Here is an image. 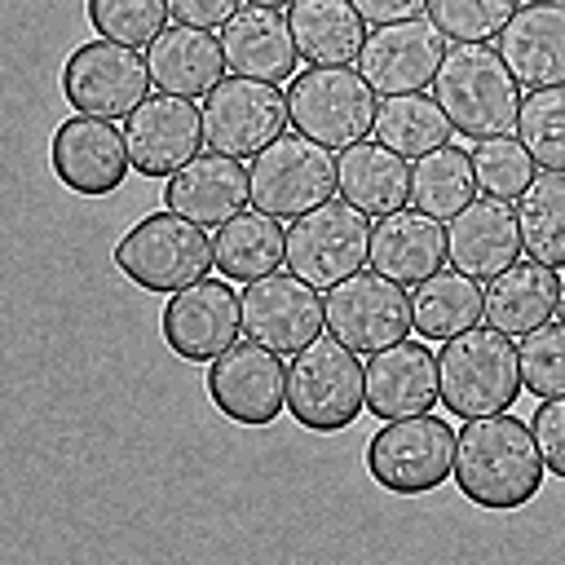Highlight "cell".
I'll list each match as a JSON object with an SVG mask.
<instances>
[{
    "mask_svg": "<svg viewBox=\"0 0 565 565\" xmlns=\"http://www.w3.org/2000/svg\"><path fill=\"white\" fill-rule=\"evenodd\" d=\"M516 221L525 256L565 269V172H534L516 199Z\"/></svg>",
    "mask_w": 565,
    "mask_h": 565,
    "instance_id": "d6a6232c",
    "label": "cell"
},
{
    "mask_svg": "<svg viewBox=\"0 0 565 565\" xmlns=\"http://www.w3.org/2000/svg\"><path fill=\"white\" fill-rule=\"evenodd\" d=\"M212 260L216 274L230 282H256L265 274H274L287 260V230L278 216L252 207L230 216L225 225H216L212 234Z\"/></svg>",
    "mask_w": 565,
    "mask_h": 565,
    "instance_id": "f1b7e54d",
    "label": "cell"
},
{
    "mask_svg": "<svg viewBox=\"0 0 565 565\" xmlns=\"http://www.w3.org/2000/svg\"><path fill=\"white\" fill-rule=\"evenodd\" d=\"M371 260V221L344 199H327L287 225V269L318 291H331Z\"/></svg>",
    "mask_w": 565,
    "mask_h": 565,
    "instance_id": "9c48e42d",
    "label": "cell"
},
{
    "mask_svg": "<svg viewBox=\"0 0 565 565\" xmlns=\"http://www.w3.org/2000/svg\"><path fill=\"white\" fill-rule=\"evenodd\" d=\"M340 199L366 216H388L411 203V168L384 141H353L335 159Z\"/></svg>",
    "mask_w": 565,
    "mask_h": 565,
    "instance_id": "4316f807",
    "label": "cell"
},
{
    "mask_svg": "<svg viewBox=\"0 0 565 565\" xmlns=\"http://www.w3.org/2000/svg\"><path fill=\"white\" fill-rule=\"evenodd\" d=\"M375 141H384L388 150H397L402 159H424L428 150L450 141V119L437 106V97L428 93H397V97H380L375 110Z\"/></svg>",
    "mask_w": 565,
    "mask_h": 565,
    "instance_id": "4dcf8cb0",
    "label": "cell"
},
{
    "mask_svg": "<svg viewBox=\"0 0 565 565\" xmlns=\"http://www.w3.org/2000/svg\"><path fill=\"white\" fill-rule=\"evenodd\" d=\"M494 49L521 88L565 84V0H525L494 35Z\"/></svg>",
    "mask_w": 565,
    "mask_h": 565,
    "instance_id": "44dd1931",
    "label": "cell"
},
{
    "mask_svg": "<svg viewBox=\"0 0 565 565\" xmlns=\"http://www.w3.org/2000/svg\"><path fill=\"white\" fill-rule=\"evenodd\" d=\"M366 411V366L331 331L291 353L287 415L309 433H340Z\"/></svg>",
    "mask_w": 565,
    "mask_h": 565,
    "instance_id": "277c9868",
    "label": "cell"
},
{
    "mask_svg": "<svg viewBox=\"0 0 565 565\" xmlns=\"http://www.w3.org/2000/svg\"><path fill=\"white\" fill-rule=\"evenodd\" d=\"M512 132L543 172H565V84L530 88Z\"/></svg>",
    "mask_w": 565,
    "mask_h": 565,
    "instance_id": "836d02e7",
    "label": "cell"
},
{
    "mask_svg": "<svg viewBox=\"0 0 565 565\" xmlns=\"http://www.w3.org/2000/svg\"><path fill=\"white\" fill-rule=\"evenodd\" d=\"M375 88L353 66H309L287 79L291 128L327 150L366 141V132L375 128Z\"/></svg>",
    "mask_w": 565,
    "mask_h": 565,
    "instance_id": "8992f818",
    "label": "cell"
},
{
    "mask_svg": "<svg viewBox=\"0 0 565 565\" xmlns=\"http://www.w3.org/2000/svg\"><path fill=\"white\" fill-rule=\"evenodd\" d=\"M446 230L437 216L419 207H397L388 216H375L371 225V269L388 274L393 282H424L428 274L446 269Z\"/></svg>",
    "mask_w": 565,
    "mask_h": 565,
    "instance_id": "cb8c5ba5",
    "label": "cell"
},
{
    "mask_svg": "<svg viewBox=\"0 0 565 565\" xmlns=\"http://www.w3.org/2000/svg\"><path fill=\"white\" fill-rule=\"evenodd\" d=\"M433 97L446 110L450 128L468 141L503 137L516 128L521 84L490 44H450L433 75Z\"/></svg>",
    "mask_w": 565,
    "mask_h": 565,
    "instance_id": "7a4b0ae2",
    "label": "cell"
},
{
    "mask_svg": "<svg viewBox=\"0 0 565 565\" xmlns=\"http://www.w3.org/2000/svg\"><path fill=\"white\" fill-rule=\"evenodd\" d=\"M441 402L437 353L424 340H397L375 349L366 362V411L375 419L428 415Z\"/></svg>",
    "mask_w": 565,
    "mask_h": 565,
    "instance_id": "ffe728a7",
    "label": "cell"
},
{
    "mask_svg": "<svg viewBox=\"0 0 565 565\" xmlns=\"http://www.w3.org/2000/svg\"><path fill=\"white\" fill-rule=\"evenodd\" d=\"M124 137H128V154L132 168L141 177H172L177 168H185L203 141V106H194V97H177V93H150L128 119H124Z\"/></svg>",
    "mask_w": 565,
    "mask_h": 565,
    "instance_id": "ac0fdd59",
    "label": "cell"
},
{
    "mask_svg": "<svg viewBox=\"0 0 565 565\" xmlns=\"http://www.w3.org/2000/svg\"><path fill=\"white\" fill-rule=\"evenodd\" d=\"M516 13V0H428V22L450 44H486L494 40L508 18Z\"/></svg>",
    "mask_w": 565,
    "mask_h": 565,
    "instance_id": "d590c367",
    "label": "cell"
},
{
    "mask_svg": "<svg viewBox=\"0 0 565 565\" xmlns=\"http://www.w3.org/2000/svg\"><path fill=\"white\" fill-rule=\"evenodd\" d=\"M477 172H472V154L459 146H437L424 159H415L411 168V207L450 221L455 212H463L477 199Z\"/></svg>",
    "mask_w": 565,
    "mask_h": 565,
    "instance_id": "1f68e13d",
    "label": "cell"
},
{
    "mask_svg": "<svg viewBox=\"0 0 565 565\" xmlns=\"http://www.w3.org/2000/svg\"><path fill=\"white\" fill-rule=\"evenodd\" d=\"M146 66H150L154 88L177 93V97H207L230 71L221 53V35L203 26H185V22L163 26L146 44Z\"/></svg>",
    "mask_w": 565,
    "mask_h": 565,
    "instance_id": "d4e9b609",
    "label": "cell"
},
{
    "mask_svg": "<svg viewBox=\"0 0 565 565\" xmlns=\"http://www.w3.org/2000/svg\"><path fill=\"white\" fill-rule=\"evenodd\" d=\"M115 265L128 282L141 291H181L199 278H207L212 260V238L203 225H194L181 212H150L141 216L119 243H115Z\"/></svg>",
    "mask_w": 565,
    "mask_h": 565,
    "instance_id": "5b68a950",
    "label": "cell"
},
{
    "mask_svg": "<svg viewBox=\"0 0 565 565\" xmlns=\"http://www.w3.org/2000/svg\"><path fill=\"white\" fill-rule=\"evenodd\" d=\"M521 252H525L521 221H516V203H508V199L477 194L463 212H455L446 221V256L455 269H463L477 282H490L494 274L516 265Z\"/></svg>",
    "mask_w": 565,
    "mask_h": 565,
    "instance_id": "d6986e66",
    "label": "cell"
},
{
    "mask_svg": "<svg viewBox=\"0 0 565 565\" xmlns=\"http://www.w3.org/2000/svg\"><path fill=\"white\" fill-rule=\"evenodd\" d=\"M168 13H172V22L212 31V26H225L238 13V0H168Z\"/></svg>",
    "mask_w": 565,
    "mask_h": 565,
    "instance_id": "ab89813d",
    "label": "cell"
},
{
    "mask_svg": "<svg viewBox=\"0 0 565 565\" xmlns=\"http://www.w3.org/2000/svg\"><path fill=\"white\" fill-rule=\"evenodd\" d=\"M327 331L353 353H375L411 335V296L380 269H358L322 296Z\"/></svg>",
    "mask_w": 565,
    "mask_h": 565,
    "instance_id": "8fae6325",
    "label": "cell"
},
{
    "mask_svg": "<svg viewBox=\"0 0 565 565\" xmlns=\"http://www.w3.org/2000/svg\"><path fill=\"white\" fill-rule=\"evenodd\" d=\"M543 4H556V0H543Z\"/></svg>",
    "mask_w": 565,
    "mask_h": 565,
    "instance_id": "ee69618b",
    "label": "cell"
},
{
    "mask_svg": "<svg viewBox=\"0 0 565 565\" xmlns=\"http://www.w3.org/2000/svg\"><path fill=\"white\" fill-rule=\"evenodd\" d=\"M455 468V428L441 415L384 419L366 441V472L388 494H428Z\"/></svg>",
    "mask_w": 565,
    "mask_h": 565,
    "instance_id": "ba28073f",
    "label": "cell"
},
{
    "mask_svg": "<svg viewBox=\"0 0 565 565\" xmlns=\"http://www.w3.org/2000/svg\"><path fill=\"white\" fill-rule=\"evenodd\" d=\"M481 309H486V287L455 265L437 269L411 287V322H415L419 340H450V335L477 327Z\"/></svg>",
    "mask_w": 565,
    "mask_h": 565,
    "instance_id": "f546056e",
    "label": "cell"
},
{
    "mask_svg": "<svg viewBox=\"0 0 565 565\" xmlns=\"http://www.w3.org/2000/svg\"><path fill=\"white\" fill-rule=\"evenodd\" d=\"M287 22L296 35V49L309 66H349L358 62L366 44V18L353 9V0H291Z\"/></svg>",
    "mask_w": 565,
    "mask_h": 565,
    "instance_id": "83f0119b",
    "label": "cell"
},
{
    "mask_svg": "<svg viewBox=\"0 0 565 565\" xmlns=\"http://www.w3.org/2000/svg\"><path fill=\"white\" fill-rule=\"evenodd\" d=\"M49 163L66 190H75L84 199H102L124 185L132 154H128V137H124V128H115V119L75 110L71 119H62L53 128Z\"/></svg>",
    "mask_w": 565,
    "mask_h": 565,
    "instance_id": "5bb4252c",
    "label": "cell"
},
{
    "mask_svg": "<svg viewBox=\"0 0 565 565\" xmlns=\"http://www.w3.org/2000/svg\"><path fill=\"white\" fill-rule=\"evenodd\" d=\"M521 353V388L543 397H565V322H543L516 344Z\"/></svg>",
    "mask_w": 565,
    "mask_h": 565,
    "instance_id": "8d00e7d4",
    "label": "cell"
},
{
    "mask_svg": "<svg viewBox=\"0 0 565 565\" xmlns=\"http://www.w3.org/2000/svg\"><path fill=\"white\" fill-rule=\"evenodd\" d=\"M543 455L534 446L530 419H516L508 411L463 419L455 433V486L472 508L486 512H512L525 508L543 486Z\"/></svg>",
    "mask_w": 565,
    "mask_h": 565,
    "instance_id": "6da1fadb",
    "label": "cell"
},
{
    "mask_svg": "<svg viewBox=\"0 0 565 565\" xmlns=\"http://www.w3.org/2000/svg\"><path fill=\"white\" fill-rule=\"evenodd\" d=\"M212 406L243 428H265L287 411V371L282 358L256 340H234L207 362Z\"/></svg>",
    "mask_w": 565,
    "mask_h": 565,
    "instance_id": "4fadbf2b",
    "label": "cell"
},
{
    "mask_svg": "<svg viewBox=\"0 0 565 565\" xmlns=\"http://www.w3.org/2000/svg\"><path fill=\"white\" fill-rule=\"evenodd\" d=\"M247 4H265V9H282V4H291V0H247Z\"/></svg>",
    "mask_w": 565,
    "mask_h": 565,
    "instance_id": "b9f144b4",
    "label": "cell"
},
{
    "mask_svg": "<svg viewBox=\"0 0 565 565\" xmlns=\"http://www.w3.org/2000/svg\"><path fill=\"white\" fill-rule=\"evenodd\" d=\"M247 199H252V177H247L243 159L221 154V150L194 154L185 168H177L163 181V203L203 230H216L230 216H238L247 207Z\"/></svg>",
    "mask_w": 565,
    "mask_h": 565,
    "instance_id": "7402d4cb",
    "label": "cell"
},
{
    "mask_svg": "<svg viewBox=\"0 0 565 565\" xmlns=\"http://www.w3.org/2000/svg\"><path fill=\"white\" fill-rule=\"evenodd\" d=\"M437 384H441V406L459 419L512 411V402L525 393L521 388V353H516L512 335L494 331L490 322L468 327V331L441 340Z\"/></svg>",
    "mask_w": 565,
    "mask_h": 565,
    "instance_id": "3957f363",
    "label": "cell"
},
{
    "mask_svg": "<svg viewBox=\"0 0 565 565\" xmlns=\"http://www.w3.org/2000/svg\"><path fill=\"white\" fill-rule=\"evenodd\" d=\"M287 124H291L287 93L265 79L225 75L203 97V141H207V150H221L234 159L260 154L269 141L282 137Z\"/></svg>",
    "mask_w": 565,
    "mask_h": 565,
    "instance_id": "7c38bea8",
    "label": "cell"
},
{
    "mask_svg": "<svg viewBox=\"0 0 565 565\" xmlns=\"http://www.w3.org/2000/svg\"><path fill=\"white\" fill-rule=\"evenodd\" d=\"M168 22V0H88V26L128 49L150 44Z\"/></svg>",
    "mask_w": 565,
    "mask_h": 565,
    "instance_id": "74e56055",
    "label": "cell"
},
{
    "mask_svg": "<svg viewBox=\"0 0 565 565\" xmlns=\"http://www.w3.org/2000/svg\"><path fill=\"white\" fill-rule=\"evenodd\" d=\"M327 327L322 296L296 274H265L243 287V331L274 353H300Z\"/></svg>",
    "mask_w": 565,
    "mask_h": 565,
    "instance_id": "e0dca14e",
    "label": "cell"
},
{
    "mask_svg": "<svg viewBox=\"0 0 565 565\" xmlns=\"http://www.w3.org/2000/svg\"><path fill=\"white\" fill-rule=\"evenodd\" d=\"M353 9H358L371 26H388V22L424 18V13H428V0H353Z\"/></svg>",
    "mask_w": 565,
    "mask_h": 565,
    "instance_id": "60d3db41",
    "label": "cell"
},
{
    "mask_svg": "<svg viewBox=\"0 0 565 565\" xmlns=\"http://www.w3.org/2000/svg\"><path fill=\"white\" fill-rule=\"evenodd\" d=\"M446 49H450V40L428 18H406V22H388V26L366 31V44L358 53V71L380 97L424 93L441 66Z\"/></svg>",
    "mask_w": 565,
    "mask_h": 565,
    "instance_id": "2e32d148",
    "label": "cell"
},
{
    "mask_svg": "<svg viewBox=\"0 0 565 565\" xmlns=\"http://www.w3.org/2000/svg\"><path fill=\"white\" fill-rule=\"evenodd\" d=\"M530 433L543 455V468L565 481V397H543L530 415Z\"/></svg>",
    "mask_w": 565,
    "mask_h": 565,
    "instance_id": "f35d334b",
    "label": "cell"
},
{
    "mask_svg": "<svg viewBox=\"0 0 565 565\" xmlns=\"http://www.w3.org/2000/svg\"><path fill=\"white\" fill-rule=\"evenodd\" d=\"M556 300H561V274L525 256L486 282L481 318L503 335H530L534 327L556 318Z\"/></svg>",
    "mask_w": 565,
    "mask_h": 565,
    "instance_id": "484cf974",
    "label": "cell"
},
{
    "mask_svg": "<svg viewBox=\"0 0 565 565\" xmlns=\"http://www.w3.org/2000/svg\"><path fill=\"white\" fill-rule=\"evenodd\" d=\"M221 53H225V66L234 75L265 79V84L291 79L296 62H300L291 22L278 9H265V4H243L221 26Z\"/></svg>",
    "mask_w": 565,
    "mask_h": 565,
    "instance_id": "603a6c76",
    "label": "cell"
},
{
    "mask_svg": "<svg viewBox=\"0 0 565 565\" xmlns=\"http://www.w3.org/2000/svg\"><path fill=\"white\" fill-rule=\"evenodd\" d=\"M150 84L154 79L146 57L106 35L71 49L62 66V97L79 115H97V119H128L150 97Z\"/></svg>",
    "mask_w": 565,
    "mask_h": 565,
    "instance_id": "30bf717a",
    "label": "cell"
},
{
    "mask_svg": "<svg viewBox=\"0 0 565 565\" xmlns=\"http://www.w3.org/2000/svg\"><path fill=\"white\" fill-rule=\"evenodd\" d=\"M247 177H252V207L278 221H296L340 194V172L331 150L300 132H282L260 154H252Z\"/></svg>",
    "mask_w": 565,
    "mask_h": 565,
    "instance_id": "52a82bcc",
    "label": "cell"
},
{
    "mask_svg": "<svg viewBox=\"0 0 565 565\" xmlns=\"http://www.w3.org/2000/svg\"><path fill=\"white\" fill-rule=\"evenodd\" d=\"M472 172H477V190L490 199H508L516 203L525 194V185L534 181V159L516 137H486L472 150Z\"/></svg>",
    "mask_w": 565,
    "mask_h": 565,
    "instance_id": "e575fe53",
    "label": "cell"
},
{
    "mask_svg": "<svg viewBox=\"0 0 565 565\" xmlns=\"http://www.w3.org/2000/svg\"><path fill=\"white\" fill-rule=\"evenodd\" d=\"M163 344L185 362H212L225 353L243 331V296L230 287V278H199L168 296L163 313Z\"/></svg>",
    "mask_w": 565,
    "mask_h": 565,
    "instance_id": "9a60e30c",
    "label": "cell"
},
{
    "mask_svg": "<svg viewBox=\"0 0 565 565\" xmlns=\"http://www.w3.org/2000/svg\"><path fill=\"white\" fill-rule=\"evenodd\" d=\"M556 318L565 322V282H561V300H556Z\"/></svg>",
    "mask_w": 565,
    "mask_h": 565,
    "instance_id": "7bdbcfd3",
    "label": "cell"
}]
</instances>
